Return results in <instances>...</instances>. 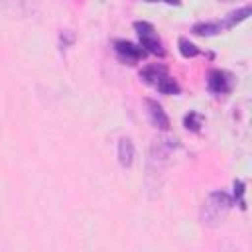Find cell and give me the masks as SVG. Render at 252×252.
<instances>
[{
    "label": "cell",
    "instance_id": "8",
    "mask_svg": "<svg viewBox=\"0 0 252 252\" xmlns=\"http://www.w3.org/2000/svg\"><path fill=\"white\" fill-rule=\"evenodd\" d=\"M134 156H136V150H134V144L130 138L122 136L118 140V163L122 167H130L134 163Z\"/></svg>",
    "mask_w": 252,
    "mask_h": 252
},
{
    "label": "cell",
    "instance_id": "15",
    "mask_svg": "<svg viewBox=\"0 0 252 252\" xmlns=\"http://www.w3.org/2000/svg\"><path fill=\"white\" fill-rule=\"evenodd\" d=\"M146 2H163V4H169V6H179L181 0H146Z\"/></svg>",
    "mask_w": 252,
    "mask_h": 252
},
{
    "label": "cell",
    "instance_id": "6",
    "mask_svg": "<svg viewBox=\"0 0 252 252\" xmlns=\"http://www.w3.org/2000/svg\"><path fill=\"white\" fill-rule=\"evenodd\" d=\"M144 102H146L148 118H150L152 126H156V128H158V130H161V132H167V130H169V126H171V122H169V116L165 114L163 106H161L158 100H154V98H146Z\"/></svg>",
    "mask_w": 252,
    "mask_h": 252
},
{
    "label": "cell",
    "instance_id": "5",
    "mask_svg": "<svg viewBox=\"0 0 252 252\" xmlns=\"http://www.w3.org/2000/svg\"><path fill=\"white\" fill-rule=\"evenodd\" d=\"M114 51H116V57L122 63H128V65L138 63L146 55V49L142 45H136V43L126 41V39H116L114 41Z\"/></svg>",
    "mask_w": 252,
    "mask_h": 252
},
{
    "label": "cell",
    "instance_id": "4",
    "mask_svg": "<svg viewBox=\"0 0 252 252\" xmlns=\"http://www.w3.org/2000/svg\"><path fill=\"white\" fill-rule=\"evenodd\" d=\"M234 75L224 69H213L207 77V89L213 94H228L234 89Z\"/></svg>",
    "mask_w": 252,
    "mask_h": 252
},
{
    "label": "cell",
    "instance_id": "12",
    "mask_svg": "<svg viewBox=\"0 0 252 252\" xmlns=\"http://www.w3.org/2000/svg\"><path fill=\"white\" fill-rule=\"evenodd\" d=\"M179 53L183 55V57H197V55H201V49L195 45V43H191L187 37H179Z\"/></svg>",
    "mask_w": 252,
    "mask_h": 252
},
{
    "label": "cell",
    "instance_id": "10",
    "mask_svg": "<svg viewBox=\"0 0 252 252\" xmlns=\"http://www.w3.org/2000/svg\"><path fill=\"white\" fill-rule=\"evenodd\" d=\"M248 16H250V6H248V4H246V6H242V8H238V10H232V12H230V14H226V18L222 20V22H224V28H226V30H230V28H234L236 24L244 22Z\"/></svg>",
    "mask_w": 252,
    "mask_h": 252
},
{
    "label": "cell",
    "instance_id": "13",
    "mask_svg": "<svg viewBox=\"0 0 252 252\" xmlns=\"http://www.w3.org/2000/svg\"><path fill=\"white\" fill-rule=\"evenodd\" d=\"M244 191H246V183L242 179L234 181V201L238 203V207L244 211L246 209V201H244Z\"/></svg>",
    "mask_w": 252,
    "mask_h": 252
},
{
    "label": "cell",
    "instance_id": "16",
    "mask_svg": "<svg viewBox=\"0 0 252 252\" xmlns=\"http://www.w3.org/2000/svg\"><path fill=\"white\" fill-rule=\"evenodd\" d=\"M219 2H236V0H219Z\"/></svg>",
    "mask_w": 252,
    "mask_h": 252
},
{
    "label": "cell",
    "instance_id": "3",
    "mask_svg": "<svg viewBox=\"0 0 252 252\" xmlns=\"http://www.w3.org/2000/svg\"><path fill=\"white\" fill-rule=\"evenodd\" d=\"M177 148H179V144H177L175 138H169V136L154 138L152 140V148H150V163H154L156 169L165 165Z\"/></svg>",
    "mask_w": 252,
    "mask_h": 252
},
{
    "label": "cell",
    "instance_id": "11",
    "mask_svg": "<svg viewBox=\"0 0 252 252\" xmlns=\"http://www.w3.org/2000/svg\"><path fill=\"white\" fill-rule=\"evenodd\" d=\"M203 122H205V118L199 112H195V110H189L185 114V118H183V126L187 130H191V132H199L201 126H203Z\"/></svg>",
    "mask_w": 252,
    "mask_h": 252
},
{
    "label": "cell",
    "instance_id": "9",
    "mask_svg": "<svg viewBox=\"0 0 252 252\" xmlns=\"http://www.w3.org/2000/svg\"><path fill=\"white\" fill-rule=\"evenodd\" d=\"M226 28H224V22L222 20H215V22H197L191 32L195 35H203V37H209V35H217V33H222Z\"/></svg>",
    "mask_w": 252,
    "mask_h": 252
},
{
    "label": "cell",
    "instance_id": "2",
    "mask_svg": "<svg viewBox=\"0 0 252 252\" xmlns=\"http://www.w3.org/2000/svg\"><path fill=\"white\" fill-rule=\"evenodd\" d=\"M134 30H136V33H138V39H140V45L146 49V51H150V53H154V55H158V57H163L165 55V49H163V43H161V39L158 37V32H156V28L150 24V22H134Z\"/></svg>",
    "mask_w": 252,
    "mask_h": 252
},
{
    "label": "cell",
    "instance_id": "14",
    "mask_svg": "<svg viewBox=\"0 0 252 252\" xmlns=\"http://www.w3.org/2000/svg\"><path fill=\"white\" fill-rule=\"evenodd\" d=\"M59 41H61V47H69V45L75 41V33H73V32H69V30H65V32H61Z\"/></svg>",
    "mask_w": 252,
    "mask_h": 252
},
{
    "label": "cell",
    "instance_id": "7",
    "mask_svg": "<svg viewBox=\"0 0 252 252\" xmlns=\"http://www.w3.org/2000/svg\"><path fill=\"white\" fill-rule=\"evenodd\" d=\"M169 73H167V69L163 67V65H159V63H152V65H146L142 71H140V77H142V81L144 83H148V85H152V87H159V83L167 77Z\"/></svg>",
    "mask_w": 252,
    "mask_h": 252
},
{
    "label": "cell",
    "instance_id": "1",
    "mask_svg": "<svg viewBox=\"0 0 252 252\" xmlns=\"http://www.w3.org/2000/svg\"><path fill=\"white\" fill-rule=\"evenodd\" d=\"M232 205H234V201H232V197L226 191H220V189L211 191L205 197V201L201 203V209H199V220H201V224L211 226V228L220 226L226 220Z\"/></svg>",
    "mask_w": 252,
    "mask_h": 252
}]
</instances>
